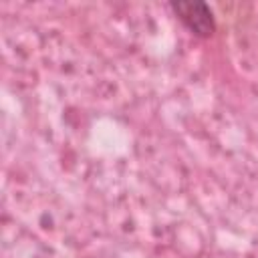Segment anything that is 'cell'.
<instances>
[{"label": "cell", "instance_id": "obj_1", "mask_svg": "<svg viewBox=\"0 0 258 258\" xmlns=\"http://www.w3.org/2000/svg\"><path fill=\"white\" fill-rule=\"evenodd\" d=\"M177 20L198 38H210L216 32V18L212 8L202 0H179L169 4Z\"/></svg>", "mask_w": 258, "mask_h": 258}]
</instances>
